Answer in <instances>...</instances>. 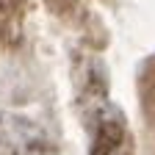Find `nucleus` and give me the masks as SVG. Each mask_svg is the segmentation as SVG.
Wrapping results in <instances>:
<instances>
[{
	"label": "nucleus",
	"instance_id": "f257e3e1",
	"mask_svg": "<svg viewBox=\"0 0 155 155\" xmlns=\"http://www.w3.org/2000/svg\"><path fill=\"white\" fill-rule=\"evenodd\" d=\"M0 155H50L47 136L22 114H0Z\"/></svg>",
	"mask_w": 155,
	"mask_h": 155
}]
</instances>
